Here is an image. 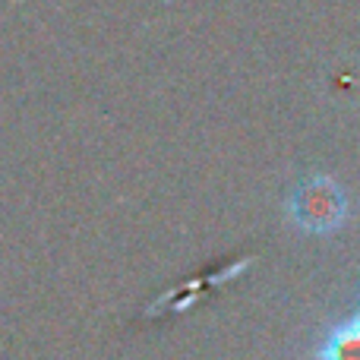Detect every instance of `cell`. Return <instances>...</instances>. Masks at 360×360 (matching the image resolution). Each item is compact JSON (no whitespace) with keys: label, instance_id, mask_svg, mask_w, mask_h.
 I'll use <instances>...</instances> for the list:
<instances>
[{"label":"cell","instance_id":"obj_1","mask_svg":"<svg viewBox=\"0 0 360 360\" xmlns=\"http://www.w3.org/2000/svg\"><path fill=\"white\" fill-rule=\"evenodd\" d=\"M291 215L304 231L329 234V231L342 228L345 215H348V205H345L342 190H338L332 180L316 177V180H307V184L294 193Z\"/></svg>","mask_w":360,"mask_h":360},{"label":"cell","instance_id":"obj_2","mask_svg":"<svg viewBox=\"0 0 360 360\" xmlns=\"http://www.w3.org/2000/svg\"><path fill=\"white\" fill-rule=\"evenodd\" d=\"M313 360H360V310L345 313L319 335Z\"/></svg>","mask_w":360,"mask_h":360}]
</instances>
